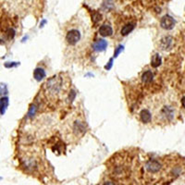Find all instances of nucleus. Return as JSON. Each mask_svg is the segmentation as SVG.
I'll use <instances>...</instances> for the list:
<instances>
[{"instance_id":"obj_1","label":"nucleus","mask_w":185,"mask_h":185,"mask_svg":"<svg viewBox=\"0 0 185 185\" xmlns=\"http://www.w3.org/2000/svg\"><path fill=\"white\" fill-rule=\"evenodd\" d=\"M90 38V28L85 24L79 22H72L65 28V43L67 48L71 52H82L88 46Z\"/></svg>"},{"instance_id":"obj_2","label":"nucleus","mask_w":185,"mask_h":185,"mask_svg":"<svg viewBox=\"0 0 185 185\" xmlns=\"http://www.w3.org/2000/svg\"><path fill=\"white\" fill-rule=\"evenodd\" d=\"M87 131V123L82 113L70 115L62 126L63 137L68 143H76L81 140Z\"/></svg>"},{"instance_id":"obj_3","label":"nucleus","mask_w":185,"mask_h":185,"mask_svg":"<svg viewBox=\"0 0 185 185\" xmlns=\"http://www.w3.org/2000/svg\"><path fill=\"white\" fill-rule=\"evenodd\" d=\"M69 78L67 74H59L50 78L44 84V94L50 101L64 99L69 89Z\"/></svg>"},{"instance_id":"obj_4","label":"nucleus","mask_w":185,"mask_h":185,"mask_svg":"<svg viewBox=\"0 0 185 185\" xmlns=\"http://www.w3.org/2000/svg\"><path fill=\"white\" fill-rule=\"evenodd\" d=\"M151 113L153 119L157 123L172 122L177 116V105L172 100L159 98L153 104Z\"/></svg>"},{"instance_id":"obj_5","label":"nucleus","mask_w":185,"mask_h":185,"mask_svg":"<svg viewBox=\"0 0 185 185\" xmlns=\"http://www.w3.org/2000/svg\"><path fill=\"white\" fill-rule=\"evenodd\" d=\"M117 155L114 158H111L110 165L108 167L110 175L117 180H122L128 177L131 170V158L126 157L125 154Z\"/></svg>"},{"instance_id":"obj_6","label":"nucleus","mask_w":185,"mask_h":185,"mask_svg":"<svg viewBox=\"0 0 185 185\" xmlns=\"http://www.w3.org/2000/svg\"><path fill=\"white\" fill-rule=\"evenodd\" d=\"M144 169L147 174L156 175L162 169V165L157 159H150L144 165Z\"/></svg>"},{"instance_id":"obj_7","label":"nucleus","mask_w":185,"mask_h":185,"mask_svg":"<svg viewBox=\"0 0 185 185\" xmlns=\"http://www.w3.org/2000/svg\"><path fill=\"white\" fill-rule=\"evenodd\" d=\"M160 26L165 30H171L175 26V21L171 16L165 15L160 21Z\"/></svg>"},{"instance_id":"obj_8","label":"nucleus","mask_w":185,"mask_h":185,"mask_svg":"<svg viewBox=\"0 0 185 185\" xmlns=\"http://www.w3.org/2000/svg\"><path fill=\"white\" fill-rule=\"evenodd\" d=\"M140 119H141L142 122H144L145 124L151 122L152 120H153V116H152L151 110H149L147 108L142 109L141 112H140Z\"/></svg>"},{"instance_id":"obj_9","label":"nucleus","mask_w":185,"mask_h":185,"mask_svg":"<svg viewBox=\"0 0 185 185\" xmlns=\"http://www.w3.org/2000/svg\"><path fill=\"white\" fill-rule=\"evenodd\" d=\"M173 44V39L170 36H165L159 42V46L162 50L170 49Z\"/></svg>"},{"instance_id":"obj_10","label":"nucleus","mask_w":185,"mask_h":185,"mask_svg":"<svg viewBox=\"0 0 185 185\" xmlns=\"http://www.w3.org/2000/svg\"><path fill=\"white\" fill-rule=\"evenodd\" d=\"M99 34L102 35L103 37H108V36H111L113 34V30H112V27L107 24V23H105L103 24L100 28H99Z\"/></svg>"},{"instance_id":"obj_11","label":"nucleus","mask_w":185,"mask_h":185,"mask_svg":"<svg viewBox=\"0 0 185 185\" xmlns=\"http://www.w3.org/2000/svg\"><path fill=\"white\" fill-rule=\"evenodd\" d=\"M107 46V43L105 40H98L97 42H95L93 45V48L95 51L100 52V51H104Z\"/></svg>"},{"instance_id":"obj_12","label":"nucleus","mask_w":185,"mask_h":185,"mask_svg":"<svg viewBox=\"0 0 185 185\" xmlns=\"http://www.w3.org/2000/svg\"><path fill=\"white\" fill-rule=\"evenodd\" d=\"M153 79H154V74L151 70H146L142 75V82L145 84H148V83L152 82Z\"/></svg>"},{"instance_id":"obj_13","label":"nucleus","mask_w":185,"mask_h":185,"mask_svg":"<svg viewBox=\"0 0 185 185\" xmlns=\"http://www.w3.org/2000/svg\"><path fill=\"white\" fill-rule=\"evenodd\" d=\"M134 27H135V24H134V23H128V24L124 25L123 27H122V29H121V35H122V36L128 35L130 33L132 32V30L134 29Z\"/></svg>"},{"instance_id":"obj_14","label":"nucleus","mask_w":185,"mask_h":185,"mask_svg":"<svg viewBox=\"0 0 185 185\" xmlns=\"http://www.w3.org/2000/svg\"><path fill=\"white\" fill-rule=\"evenodd\" d=\"M33 76L36 81H41L45 77V71L43 69L37 68V69H35V70L33 72Z\"/></svg>"},{"instance_id":"obj_15","label":"nucleus","mask_w":185,"mask_h":185,"mask_svg":"<svg viewBox=\"0 0 185 185\" xmlns=\"http://www.w3.org/2000/svg\"><path fill=\"white\" fill-rule=\"evenodd\" d=\"M161 62H162V59H161L160 56L158 54H156L153 56V58L151 59V65L153 68H157L161 65Z\"/></svg>"},{"instance_id":"obj_16","label":"nucleus","mask_w":185,"mask_h":185,"mask_svg":"<svg viewBox=\"0 0 185 185\" xmlns=\"http://www.w3.org/2000/svg\"><path fill=\"white\" fill-rule=\"evenodd\" d=\"M8 98H2V99H0V112H1V114L4 113V111H5V109H6V107L8 105Z\"/></svg>"},{"instance_id":"obj_17","label":"nucleus","mask_w":185,"mask_h":185,"mask_svg":"<svg viewBox=\"0 0 185 185\" xmlns=\"http://www.w3.org/2000/svg\"><path fill=\"white\" fill-rule=\"evenodd\" d=\"M101 15L98 13V12H95L94 13V15H93V21L95 22V23H96L97 21H101Z\"/></svg>"},{"instance_id":"obj_18","label":"nucleus","mask_w":185,"mask_h":185,"mask_svg":"<svg viewBox=\"0 0 185 185\" xmlns=\"http://www.w3.org/2000/svg\"><path fill=\"white\" fill-rule=\"evenodd\" d=\"M122 49H123V47H122V46H120V47H119V49L117 50V52L115 53V55H114V56H115V57H117V55H118V54H119V53H120V52L122 50Z\"/></svg>"},{"instance_id":"obj_19","label":"nucleus","mask_w":185,"mask_h":185,"mask_svg":"<svg viewBox=\"0 0 185 185\" xmlns=\"http://www.w3.org/2000/svg\"><path fill=\"white\" fill-rule=\"evenodd\" d=\"M182 106L185 108V96L182 97Z\"/></svg>"}]
</instances>
